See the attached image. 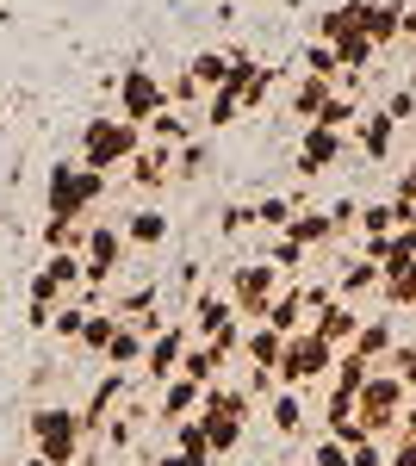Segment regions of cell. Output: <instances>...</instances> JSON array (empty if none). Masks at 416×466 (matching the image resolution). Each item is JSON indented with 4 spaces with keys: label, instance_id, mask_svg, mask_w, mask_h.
<instances>
[{
    "label": "cell",
    "instance_id": "1",
    "mask_svg": "<svg viewBox=\"0 0 416 466\" xmlns=\"http://www.w3.org/2000/svg\"><path fill=\"white\" fill-rule=\"evenodd\" d=\"M143 125L131 118H118V112H100V118H87L81 125V144H75V162H87L94 175H112V168H131L143 156Z\"/></svg>",
    "mask_w": 416,
    "mask_h": 466
},
{
    "label": "cell",
    "instance_id": "2",
    "mask_svg": "<svg viewBox=\"0 0 416 466\" xmlns=\"http://www.w3.org/2000/svg\"><path fill=\"white\" fill-rule=\"evenodd\" d=\"M106 206V175H94L87 162H50V175H44V218H75V224H87V218Z\"/></svg>",
    "mask_w": 416,
    "mask_h": 466
},
{
    "label": "cell",
    "instance_id": "3",
    "mask_svg": "<svg viewBox=\"0 0 416 466\" xmlns=\"http://www.w3.org/2000/svg\"><path fill=\"white\" fill-rule=\"evenodd\" d=\"M25 435H32V454H44L50 466H75L87 448V417L75 404H37L25 417Z\"/></svg>",
    "mask_w": 416,
    "mask_h": 466
},
{
    "label": "cell",
    "instance_id": "4",
    "mask_svg": "<svg viewBox=\"0 0 416 466\" xmlns=\"http://www.w3.org/2000/svg\"><path fill=\"white\" fill-rule=\"evenodd\" d=\"M404 410H411V386H404L391 367H373L367 386L354 392V417H360V430L373 435V441H385V435L404 430Z\"/></svg>",
    "mask_w": 416,
    "mask_h": 466
},
{
    "label": "cell",
    "instance_id": "5",
    "mask_svg": "<svg viewBox=\"0 0 416 466\" xmlns=\"http://www.w3.org/2000/svg\"><path fill=\"white\" fill-rule=\"evenodd\" d=\"M336 360H342V349H330L317 329H299V336H286V355H279L274 380L286 392H311V386H323L336 373Z\"/></svg>",
    "mask_w": 416,
    "mask_h": 466
},
{
    "label": "cell",
    "instance_id": "6",
    "mask_svg": "<svg viewBox=\"0 0 416 466\" xmlns=\"http://www.w3.org/2000/svg\"><path fill=\"white\" fill-rule=\"evenodd\" d=\"M230 305H237V318L243 323H261L268 318V305L279 299V268L274 261H243L237 274H230Z\"/></svg>",
    "mask_w": 416,
    "mask_h": 466
},
{
    "label": "cell",
    "instance_id": "7",
    "mask_svg": "<svg viewBox=\"0 0 416 466\" xmlns=\"http://www.w3.org/2000/svg\"><path fill=\"white\" fill-rule=\"evenodd\" d=\"M156 112H168V81L156 69H143V63H131V69L118 75V118L149 125Z\"/></svg>",
    "mask_w": 416,
    "mask_h": 466
},
{
    "label": "cell",
    "instance_id": "8",
    "mask_svg": "<svg viewBox=\"0 0 416 466\" xmlns=\"http://www.w3.org/2000/svg\"><path fill=\"white\" fill-rule=\"evenodd\" d=\"M187 349H193V329L174 318L162 336H149V355H143V373H149V386H168L174 373H180V360H187Z\"/></svg>",
    "mask_w": 416,
    "mask_h": 466
},
{
    "label": "cell",
    "instance_id": "9",
    "mask_svg": "<svg viewBox=\"0 0 416 466\" xmlns=\"http://www.w3.org/2000/svg\"><path fill=\"white\" fill-rule=\"evenodd\" d=\"M348 156V131H330V125H305V137H299V156H292V168L299 175H323V168H336Z\"/></svg>",
    "mask_w": 416,
    "mask_h": 466
},
{
    "label": "cell",
    "instance_id": "10",
    "mask_svg": "<svg viewBox=\"0 0 416 466\" xmlns=\"http://www.w3.org/2000/svg\"><path fill=\"white\" fill-rule=\"evenodd\" d=\"M187 329H193V342H211L224 323H237V305H230V292H218V287H199L193 292V305H187Z\"/></svg>",
    "mask_w": 416,
    "mask_h": 466
},
{
    "label": "cell",
    "instance_id": "11",
    "mask_svg": "<svg viewBox=\"0 0 416 466\" xmlns=\"http://www.w3.org/2000/svg\"><path fill=\"white\" fill-rule=\"evenodd\" d=\"M311 329L330 342V349H354V336H360V305H348V299H330L323 311L311 318Z\"/></svg>",
    "mask_w": 416,
    "mask_h": 466
},
{
    "label": "cell",
    "instance_id": "12",
    "mask_svg": "<svg viewBox=\"0 0 416 466\" xmlns=\"http://www.w3.org/2000/svg\"><path fill=\"white\" fill-rule=\"evenodd\" d=\"M156 423L168 430V423H180V417H199V398H206V386H193L187 373H174L168 386H156Z\"/></svg>",
    "mask_w": 416,
    "mask_h": 466
},
{
    "label": "cell",
    "instance_id": "13",
    "mask_svg": "<svg viewBox=\"0 0 416 466\" xmlns=\"http://www.w3.org/2000/svg\"><path fill=\"white\" fill-rule=\"evenodd\" d=\"M317 44H348L354 32H367V0H342V6H330V13H317Z\"/></svg>",
    "mask_w": 416,
    "mask_h": 466
},
{
    "label": "cell",
    "instance_id": "14",
    "mask_svg": "<svg viewBox=\"0 0 416 466\" xmlns=\"http://www.w3.org/2000/svg\"><path fill=\"white\" fill-rule=\"evenodd\" d=\"M261 323H274L279 336L311 329V292H305V287H279V299L268 305V318H261Z\"/></svg>",
    "mask_w": 416,
    "mask_h": 466
},
{
    "label": "cell",
    "instance_id": "15",
    "mask_svg": "<svg viewBox=\"0 0 416 466\" xmlns=\"http://www.w3.org/2000/svg\"><path fill=\"white\" fill-rule=\"evenodd\" d=\"M348 144L360 149L367 162H385V156H391V144H398V125H391L385 112H367V118H360V125L348 131Z\"/></svg>",
    "mask_w": 416,
    "mask_h": 466
},
{
    "label": "cell",
    "instance_id": "16",
    "mask_svg": "<svg viewBox=\"0 0 416 466\" xmlns=\"http://www.w3.org/2000/svg\"><path fill=\"white\" fill-rule=\"evenodd\" d=\"M168 212H162V206H137V212H125V243H131V249H162V243H168Z\"/></svg>",
    "mask_w": 416,
    "mask_h": 466
},
{
    "label": "cell",
    "instance_id": "17",
    "mask_svg": "<svg viewBox=\"0 0 416 466\" xmlns=\"http://www.w3.org/2000/svg\"><path fill=\"white\" fill-rule=\"evenodd\" d=\"M112 404H125V373H118V367H112L100 386H94V398L81 404V417H87V435H100L106 423H112Z\"/></svg>",
    "mask_w": 416,
    "mask_h": 466
},
{
    "label": "cell",
    "instance_id": "18",
    "mask_svg": "<svg viewBox=\"0 0 416 466\" xmlns=\"http://www.w3.org/2000/svg\"><path fill=\"white\" fill-rule=\"evenodd\" d=\"M391 349H398V329H391V318H360L354 355H360V360H373V367H385V360H391Z\"/></svg>",
    "mask_w": 416,
    "mask_h": 466
},
{
    "label": "cell",
    "instance_id": "19",
    "mask_svg": "<svg viewBox=\"0 0 416 466\" xmlns=\"http://www.w3.org/2000/svg\"><path fill=\"white\" fill-rule=\"evenodd\" d=\"M37 274H44L56 292H69V299H81V287H87V268H81V255H75V249L44 255V268H37Z\"/></svg>",
    "mask_w": 416,
    "mask_h": 466
},
{
    "label": "cell",
    "instance_id": "20",
    "mask_svg": "<svg viewBox=\"0 0 416 466\" xmlns=\"http://www.w3.org/2000/svg\"><path fill=\"white\" fill-rule=\"evenodd\" d=\"M279 355H286V336H279L274 323H249V336H243V360L249 367H268V373H274Z\"/></svg>",
    "mask_w": 416,
    "mask_h": 466
},
{
    "label": "cell",
    "instance_id": "21",
    "mask_svg": "<svg viewBox=\"0 0 416 466\" xmlns=\"http://www.w3.org/2000/svg\"><path fill=\"white\" fill-rule=\"evenodd\" d=\"M174 180V156L168 149H156V144H143V156L131 162V187H143V193H162Z\"/></svg>",
    "mask_w": 416,
    "mask_h": 466
},
{
    "label": "cell",
    "instance_id": "22",
    "mask_svg": "<svg viewBox=\"0 0 416 466\" xmlns=\"http://www.w3.org/2000/svg\"><path fill=\"white\" fill-rule=\"evenodd\" d=\"M143 355H149V336H143L137 323H125V318H118V336H112V349H106V367L131 373V367H143Z\"/></svg>",
    "mask_w": 416,
    "mask_h": 466
},
{
    "label": "cell",
    "instance_id": "23",
    "mask_svg": "<svg viewBox=\"0 0 416 466\" xmlns=\"http://www.w3.org/2000/svg\"><path fill=\"white\" fill-rule=\"evenodd\" d=\"M305 417H311V410H305V392H286V386H279V392L268 398V423H274V435H305Z\"/></svg>",
    "mask_w": 416,
    "mask_h": 466
},
{
    "label": "cell",
    "instance_id": "24",
    "mask_svg": "<svg viewBox=\"0 0 416 466\" xmlns=\"http://www.w3.org/2000/svg\"><path fill=\"white\" fill-rule=\"evenodd\" d=\"M330 100H336V81H323V75H299V87H292V118H305V125H311Z\"/></svg>",
    "mask_w": 416,
    "mask_h": 466
},
{
    "label": "cell",
    "instance_id": "25",
    "mask_svg": "<svg viewBox=\"0 0 416 466\" xmlns=\"http://www.w3.org/2000/svg\"><path fill=\"white\" fill-rule=\"evenodd\" d=\"M286 237L305 243V249H323V243H336V224H330V212H317V206H299V218L286 224Z\"/></svg>",
    "mask_w": 416,
    "mask_h": 466
},
{
    "label": "cell",
    "instance_id": "26",
    "mask_svg": "<svg viewBox=\"0 0 416 466\" xmlns=\"http://www.w3.org/2000/svg\"><path fill=\"white\" fill-rule=\"evenodd\" d=\"M180 373H187L193 386H218V380L230 373V360L218 355L211 342H193V349H187V360H180Z\"/></svg>",
    "mask_w": 416,
    "mask_h": 466
},
{
    "label": "cell",
    "instance_id": "27",
    "mask_svg": "<svg viewBox=\"0 0 416 466\" xmlns=\"http://www.w3.org/2000/svg\"><path fill=\"white\" fill-rule=\"evenodd\" d=\"M187 81H193L199 94H218V87L230 81V50H199V56L187 63Z\"/></svg>",
    "mask_w": 416,
    "mask_h": 466
},
{
    "label": "cell",
    "instance_id": "28",
    "mask_svg": "<svg viewBox=\"0 0 416 466\" xmlns=\"http://www.w3.org/2000/svg\"><path fill=\"white\" fill-rule=\"evenodd\" d=\"M380 287H385V268L360 255V261H348V274L336 280V299H348V305H360V292H380Z\"/></svg>",
    "mask_w": 416,
    "mask_h": 466
},
{
    "label": "cell",
    "instance_id": "29",
    "mask_svg": "<svg viewBox=\"0 0 416 466\" xmlns=\"http://www.w3.org/2000/svg\"><path fill=\"white\" fill-rule=\"evenodd\" d=\"M143 137H149L156 149H180V144H193V125H187V118L168 106V112H156V118L143 125Z\"/></svg>",
    "mask_w": 416,
    "mask_h": 466
},
{
    "label": "cell",
    "instance_id": "30",
    "mask_svg": "<svg viewBox=\"0 0 416 466\" xmlns=\"http://www.w3.org/2000/svg\"><path fill=\"white\" fill-rule=\"evenodd\" d=\"M199 118H206V131H230V125L243 118V94H237V87H218V94H206Z\"/></svg>",
    "mask_w": 416,
    "mask_h": 466
},
{
    "label": "cell",
    "instance_id": "31",
    "mask_svg": "<svg viewBox=\"0 0 416 466\" xmlns=\"http://www.w3.org/2000/svg\"><path fill=\"white\" fill-rule=\"evenodd\" d=\"M199 423H206V441H211V454H218V461L243 448V430H249L243 417H206V410H199Z\"/></svg>",
    "mask_w": 416,
    "mask_h": 466
},
{
    "label": "cell",
    "instance_id": "32",
    "mask_svg": "<svg viewBox=\"0 0 416 466\" xmlns=\"http://www.w3.org/2000/svg\"><path fill=\"white\" fill-rule=\"evenodd\" d=\"M398 25H404V6H398V0H367V37H373L380 50L398 37Z\"/></svg>",
    "mask_w": 416,
    "mask_h": 466
},
{
    "label": "cell",
    "instance_id": "33",
    "mask_svg": "<svg viewBox=\"0 0 416 466\" xmlns=\"http://www.w3.org/2000/svg\"><path fill=\"white\" fill-rule=\"evenodd\" d=\"M112 336H118V311H112V305H100V311H87V329H81V349L106 360V349H112Z\"/></svg>",
    "mask_w": 416,
    "mask_h": 466
},
{
    "label": "cell",
    "instance_id": "34",
    "mask_svg": "<svg viewBox=\"0 0 416 466\" xmlns=\"http://www.w3.org/2000/svg\"><path fill=\"white\" fill-rule=\"evenodd\" d=\"M367 373H373V360H360L354 349H342V360H336V373H330V392L354 398L360 386H367Z\"/></svg>",
    "mask_w": 416,
    "mask_h": 466
},
{
    "label": "cell",
    "instance_id": "35",
    "mask_svg": "<svg viewBox=\"0 0 416 466\" xmlns=\"http://www.w3.org/2000/svg\"><path fill=\"white\" fill-rule=\"evenodd\" d=\"M87 224H94V218H87ZM87 224H75V218H44V249H50V255H56V249H75V255H81Z\"/></svg>",
    "mask_w": 416,
    "mask_h": 466
},
{
    "label": "cell",
    "instance_id": "36",
    "mask_svg": "<svg viewBox=\"0 0 416 466\" xmlns=\"http://www.w3.org/2000/svg\"><path fill=\"white\" fill-rule=\"evenodd\" d=\"M385 305L391 311H404V305H416V261H404V268H385Z\"/></svg>",
    "mask_w": 416,
    "mask_h": 466
},
{
    "label": "cell",
    "instance_id": "37",
    "mask_svg": "<svg viewBox=\"0 0 416 466\" xmlns=\"http://www.w3.org/2000/svg\"><path fill=\"white\" fill-rule=\"evenodd\" d=\"M299 218V199H286V193H268V199H255V224L261 230H286Z\"/></svg>",
    "mask_w": 416,
    "mask_h": 466
},
{
    "label": "cell",
    "instance_id": "38",
    "mask_svg": "<svg viewBox=\"0 0 416 466\" xmlns=\"http://www.w3.org/2000/svg\"><path fill=\"white\" fill-rule=\"evenodd\" d=\"M311 125H330V131H354V125H360V100H354V94H336V100L317 112Z\"/></svg>",
    "mask_w": 416,
    "mask_h": 466
},
{
    "label": "cell",
    "instance_id": "39",
    "mask_svg": "<svg viewBox=\"0 0 416 466\" xmlns=\"http://www.w3.org/2000/svg\"><path fill=\"white\" fill-rule=\"evenodd\" d=\"M305 75H323V81H336L342 75V56H336V44H305Z\"/></svg>",
    "mask_w": 416,
    "mask_h": 466
},
{
    "label": "cell",
    "instance_id": "40",
    "mask_svg": "<svg viewBox=\"0 0 416 466\" xmlns=\"http://www.w3.org/2000/svg\"><path fill=\"white\" fill-rule=\"evenodd\" d=\"M261 261H274L279 274H292V268L305 261V243H292L286 230H274V237H268V255H261Z\"/></svg>",
    "mask_w": 416,
    "mask_h": 466
},
{
    "label": "cell",
    "instance_id": "41",
    "mask_svg": "<svg viewBox=\"0 0 416 466\" xmlns=\"http://www.w3.org/2000/svg\"><path fill=\"white\" fill-rule=\"evenodd\" d=\"M336 56H342V69H367V63L380 56V44H373L367 32H354L348 44H336Z\"/></svg>",
    "mask_w": 416,
    "mask_h": 466
},
{
    "label": "cell",
    "instance_id": "42",
    "mask_svg": "<svg viewBox=\"0 0 416 466\" xmlns=\"http://www.w3.org/2000/svg\"><path fill=\"white\" fill-rule=\"evenodd\" d=\"M268 100H274V69L261 63V69L249 75V87H243V112H261Z\"/></svg>",
    "mask_w": 416,
    "mask_h": 466
},
{
    "label": "cell",
    "instance_id": "43",
    "mask_svg": "<svg viewBox=\"0 0 416 466\" xmlns=\"http://www.w3.org/2000/svg\"><path fill=\"white\" fill-rule=\"evenodd\" d=\"M50 329H56L63 342H81V329H87V305H81V299H69V305L56 311V323H50Z\"/></svg>",
    "mask_w": 416,
    "mask_h": 466
},
{
    "label": "cell",
    "instance_id": "44",
    "mask_svg": "<svg viewBox=\"0 0 416 466\" xmlns=\"http://www.w3.org/2000/svg\"><path fill=\"white\" fill-rule=\"evenodd\" d=\"M206 162H211V149L193 137V144H180V156H174V175L180 180H193V175H206Z\"/></svg>",
    "mask_w": 416,
    "mask_h": 466
},
{
    "label": "cell",
    "instance_id": "45",
    "mask_svg": "<svg viewBox=\"0 0 416 466\" xmlns=\"http://www.w3.org/2000/svg\"><path fill=\"white\" fill-rule=\"evenodd\" d=\"M398 224H391V199L385 206H360V237H391Z\"/></svg>",
    "mask_w": 416,
    "mask_h": 466
},
{
    "label": "cell",
    "instance_id": "46",
    "mask_svg": "<svg viewBox=\"0 0 416 466\" xmlns=\"http://www.w3.org/2000/svg\"><path fill=\"white\" fill-rule=\"evenodd\" d=\"M100 435H106V448H112V454H125V448H131V435H137V417H112Z\"/></svg>",
    "mask_w": 416,
    "mask_h": 466
},
{
    "label": "cell",
    "instance_id": "47",
    "mask_svg": "<svg viewBox=\"0 0 416 466\" xmlns=\"http://www.w3.org/2000/svg\"><path fill=\"white\" fill-rule=\"evenodd\" d=\"M249 224H255V206H224V212H218V230H224V237H243Z\"/></svg>",
    "mask_w": 416,
    "mask_h": 466
},
{
    "label": "cell",
    "instance_id": "48",
    "mask_svg": "<svg viewBox=\"0 0 416 466\" xmlns=\"http://www.w3.org/2000/svg\"><path fill=\"white\" fill-rule=\"evenodd\" d=\"M385 454H391V448L367 435V441H354V448H348V466H385Z\"/></svg>",
    "mask_w": 416,
    "mask_h": 466
},
{
    "label": "cell",
    "instance_id": "49",
    "mask_svg": "<svg viewBox=\"0 0 416 466\" xmlns=\"http://www.w3.org/2000/svg\"><path fill=\"white\" fill-rule=\"evenodd\" d=\"M311 466H348V441H336V435H323L311 448Z\"/></svg>",
    "mask_w": 416,
    "mask_h": 466
},
{
    "label": "cell",
    "instance_id": "50",
    "mask_svg": "<svg viewBox=\"0 0 416 466\" xmlns=\"http://www.w3.org/2000/svg\"><path fill=\"white\" fill-rule=\"evenodd\" d=\"M385 367H391V373H398V380H404V386H411V392H416V349H404V342H398Z\"/></svg>",
    "mask_w": 416,
    "mask_h": 466
},
{
    "label": "cell",
    "instance_id": "51",
    "mask_svg": "<svg viewBox=\"0 0 416 466\" xmlns=\"http://www.w3.org/2000/svg\"><path fill=\"white\" fill-rule=\"evenodd\" d=\"M411 112H416V87H398V94L385 100V118H391V125H404Z\"/></svg>",
    "mask_w": 416,
    "mask_h": 466
},
{
    "label": "cell",
    "instance_id": "52",
    "mask_svg": "<svg viewBox=\"0 0 416 466\" xmlns=\"http://www.w3.org/2000/svg\"><path fill=\"white\" fill-rule=\"evenodd\" d=\"M385 466H416V435H404V430H398V448L385 454Z\"/></svg>",
    "mask_w": 416,
    "mask_h": 466
},
{
    "label": "cell",
    "instance_id": "53",
    "mask_svg": "<svg viewBox=\"0 0 416 466\" xmlns=\"http://www.w3.org/2000/svg\"><path fill=\"white\" fill-rule=\"evenodd\" d=\"M391 199H416V162L398 175V193H391Z\"/></svg>",
    "mask_w": 416,
    "mask_h": 466
},
{
    "label": "cell",
    "instance_id": "54",
    "mask_svg": "<svg viewBox=\"0 0 416 466\" xmlns=\"http://www.w3.org/2000/svg\"><path fill=\"white\" fill-rule=\"evenodd\" d=\"M156 466H199V461H187V454L174 448V454H156Z\"/></svg>",
    "mask_w": 416,
    "mask_h": 466
},
{
    "label": "cell",
    "instance_id": "55",
    "mask_svg": "<svg viewBox=\"0 0 416 466\" xmlns=\"http://www.w3.org/2000/svg\"><path fill=\"white\" fill-rule=\"evenodd\" d=\"M404 435H416V404H411V410H404Z\"/></svg>",
    "mask_w": 416,
    "mask_h": 466
},
{
    "label": "cell",
    "instance_id": "56",
    "mask_svg": "<svg viewBox=\"0 0 416 466\" xmlns=\"http://www.w3.org/2000/svg\"><path fill=\"white\" fill-rule=\"evenodd\" d=\"M19 466H50V461H44V454H25V461H19Z\"/></svg>",
    "mask_w": 416,
    "mask_h": 466
}]
</instances>
